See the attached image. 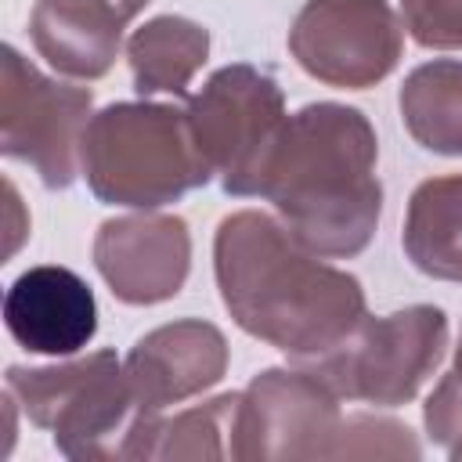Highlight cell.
<instances>
[{"mask_svg":"<svg viewBox=\"0 0 462 462\" xmlns=\"http://www.w3.org/2000/svg\"><path fill=\"white\" fill-rule=\"evenodd\" d=\"M217 289L238 328L292 357H321L365 318L354 274L321 263L282 220L242 209L213 238Z\"/></svg>","mask_w":462,"mask_h":462,"instance_id":"6da1fadb","label":"cell"},{"mask_svg":"<svg viewBox=\"0 0 462 462\" xmlns=\"http://www.w3.org/2000/svg\"><path fill=\"white\" fill-rule=\"evenodd\" d=\"M372 123L336 101L303 105L285 119L260 177L282 224L318 256H357L379 224L383 184L375 177Z\"/></svg>","mask_w":462,"mask_h":462,"instance_id":"7a4b0ae2","label":"cell"},{"mask_svg":"<svg viewBox=\"0 0 462 462\" xmlns=\"http://www.w3.org/2000/svg\"><path fill=\"white\" fill-rule=\"evenodd\" d=\"M83 177L108 206L155 209L202 188L213 170L195 144L188 112L155 101H119L87 123Z\"/></svg>","mask_w":462,"mask_h":462,"instance_id":"3957f363","label":"cell"},{"mask_svg":"<svg viewBox=\"0 0 462 462\" xmlns=\"http://www.w3.org/2000/svg\"><path fill=\"white\" fill-rule=\"evenodd\" d=\"M7 393L69 458H119L137 419L126 368L112 350H94L51 368L11 365Z\"/></svg>","mask_w":462,"mask_h":462,"instance_id":"277c9868","label":"cell"},{"mask_svg":"<svg viewBox=\"0 0 462 462\" xmlns=\"http://www.w3.org/2000/svg\"><path fill=\"white\" fill-rule=\"evenodd\" d=\"M448 350V318L440 307L415 303L383 318H361L357 328L318 357V372L339 397L365 404H408L437 372Z\"/></svg>","mask_w":462,"mask_h":462,"instance_id":"5b68a950","label":"cell"},{"mask_svg":"<svg viewBox=\"0 0 462 462\" xmlns=\"http://www.w3.org/2000/svg\"><path fill=\"white\" fill-rule=\"evenodd\" d=\"M195 144L227 195H260L263 166L285 126V97L271 72L235 61L217 69L188 101Z\"/></svg>","mask_w":462,"mask_h":462,"instance_id":"8992f818","label":"cell"},{"mask_svg":"<svg viewBox=\"0 0 462 462\" xmlns=\"http://www.w3.org/2000/svg\"><path fill=\"white\" fill-rule=\"evenodd\" d=\"M94 94L58 83L14 47L0 58V152L29 162L47 188H69L83 173V134Z\"/></svg>","mask_w":462,"mask_h":462,"instance_id":"52a82bcc","label":"cell"},{"mask_svg":"<svg viewBox=\"0 0 462 462\" xmlns=\"http://www.w3.org/2000/svg\"><path fill=\"white\" fill-rule=\"evenodd\" d=\"M339 393L310 368H263L235 411L231 458H332Z\"/></svg>","mask_w":462,"mask_h":462,"instance_id":"ba28073f","label":"cell"},{"mask_svg":"<svg viewBox=\"0 0 462 462\" xmlns=\"http://www.w3.org/2000/svg\"><path fill=\"white\" fill-rule=\"evenodd\" d=\"M404 29L386 0H307L289 29L303 72L328 87L365 90L401 61Z\"/></svg>","mask_w":462,"mask_h":462,"instance_id":"9c48e42d","label":"cell"},{"mask_svg":"<svg viewBox=\"0 0 462 462\" xmlns=\"http://www.w3.org/2000/svg\"><path fill=\"white\" fill-rule=\"evenodd\" d=\"M94 263L112 296L134 307L177 296L191 271V235L180 217L134 213L105 220L94 235Z\"/></svg>","mask_w":462,"mask_h":462,"instance_id":"30bf717a","label":"cell"},{"mask_svg":"<svg viewBox=\"0 0 462 462\" xmlns=\"http://www.w3.org/2000/svg\"><path fill=\"white\" fill-rule=\"evenodd\" d=\"M123 368L137 411H162L224 379L227 343L217 325L184 318L141 336Z\"/></svg>","mask_w":462,"mask_h":462,"instance_id":"8fae6325","label":"cell"},{"mask_svg":"<svg viewBox=\"0 0 462 462\" xmlns=\"http://www.w3.org/2000/svg\"><path fill=\"white\" fill-rule=\"evenodd\" d=\"M4 325L22 350L69 357L97 332V303L90 285L69 267H29L4 296Z\"/></svg>","mask_w":462,"mask_h":462,"instance_id":"7c38bea8","label":"cell"},{"mask_svg":"<svg viewBox=\"0 0 462 462\" xmlns=\"http://www.w3.org/2000/svg\"><path fill=\"white\" fill-rule=\"evenodd\" d=\"M126 22L130 14L112 0H36L29 32L58 72L97 79L112 69Z\"/></svg>","mask_w":462,"mask_h":462,"instance_id":"4fadbf2b","label":"cell"},{"mask_svg":"<svg viewBox=\"0 0 462 462\" xmlns=\"http://www.w3.org/2000/svg\"><path fill=\"white\" fill-rule=\"evenodd\" d=\"M238 393L213 397L173 419L137 411L119 458H231Z\"/></svg>","mask_w":462,"mask_h":462,"instance_id":"5bb4252c","label":"cell"},{"mask_svg":"<svg viewBox=\"0 0 462 462\" xmlns=\"http://www.w3.org/2000/svg\"><path fill=\"white\" fill-rule=\"evenodd\" d=\"M408 260L440 282H462V173L422 180L404 217Z\"/></svg>","mask_w":462,"mask_h":462,"instance_id":"9a60e30c","label":"cell"},{"mask_svg":"<svg viewBox=\"0 0 462 462\" xmlns=\"http://www.w3.org/2000/svg\"><path fill=\"white\" fill-rule=\"evenodd\" d=\"M206 54L209 32L180 14L144 22L126 43L137 94H188V83L206 65Z\"/></svg>","mask_w":462,"mask_h":462,"instance_id":"2e32d148","label":"cell"},{"mask_svg":"<svg viewBox=\"0 0 462 462\" xmlns=\"http://www.w3.org/2000/svg\"><path fill=\"white\" fill-rule=\"evenodd\" d=\"M401 119L426 152L462 155V61L440 58L408 72Z\"/></svg>","mask_w":462,"mask_h":462,"instance_id":"e0dca14e","label":"cell"},{"mask_svg":"<svg viewBox=\"0 0 462 462\" xmlns=\"http://www.w3.org/2000/svg\"><path fill=\"white\" fill-rule=\"evenodd\" d=\"M419 444L404 422L375 419V415H350L339 426L332 458H415Z\"/></svg>","mask_w":462,"mask_h":462,"instance_id":"ac0fdd59","label":"cell"},{"mask_svg":"<svg viewBox=\"0 0 462 462\" xmlns=\"http://www.w3.org/2000/svg\"><path fill=\"white\" fill-rule=\"evenodd\" d=\"M401 14L415 43L437 51L462 47V0H401Z\"/></svg>","mask_w":462,"mask_h":462,"instance_id":"d6986e66","label":"cell"},{"mask_svg":"<svg viewBox=\"0 0 462 462\" xmlns=\"http://www.w3.org/2000/svg\"><path fill=\"white\" fill-rule=\"evenodd\" d=\"M422 419H426V430H430L433 444L448 448V455L462 462V375L455 368L430 393Z\"/></svg>","mask_w":462,"mask_h":462,"instance_id":"ffe728a7","label":"cell"},{"mask_svg":"<svg viewBox=\"0 0 462 462\" xmlns=\"http://www.w3.org/2000/svg\"><path fill=\"white\" fill-rule=\"evenodd\" d=\"M4 191H7V220H11V224H7V256H11V253L18 249V242H22V235H25V231H22V227H14V213H18V195H14V184L7 180V184H4Z\"/></svg>","mask_w":462,"mask_h":462,"instance_id":"44dd1931","label":"cell"},{"mask_svg":"<svg viewBox=\"0 0 462 462\" xmlns=\"http://www.w3.org/2000/svg\"><path fill=\"white\" fill-rule=\"evenodd\" d=\"M112 4H119V7H123V11L130 14V18H134V14H137V11H141V7L148 4V0H112Z\"/></svg>","mask_w":462,"mask_h":462,"instance_id":"7402d4cb","label":"cell"},{"mask_svg":"<svg viewBox=\"0 0 462 462\" xmlns=\"http://www.w3.org/2000/svg\"><path fill=\"white\" fill-rule=\"evenodd\" d=\"M455 372L462 375V339H458V350H455Z\"/></svg>","mask_w":462,"mask_h":462,"instance_id":"603a6c76","label":"cell"}]
</instances>
